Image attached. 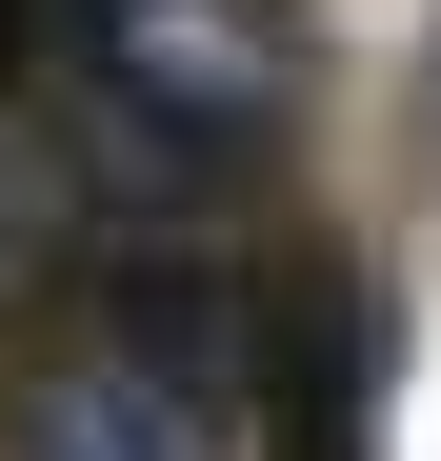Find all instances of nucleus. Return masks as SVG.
<instances>
[{
	"label": "nucleus",
	"mask_w": 441,
	"mask_h": 461,
	"mask_svg": "<svg viewBox=\"0 0 441 461\" xmlns=\"http://www.w3.org/2000/svg\"><path fill=\"white\" fill-rule=\"evenodd\" d=\"M60 261H81V181H60L40 140H0V301H40Z\"/></svg>",
	"instance_id": "4"
},
{
	"label": "nucleus",
	"mask_w": 441,
	"mask_h": 461,
	"mask_svg": "<svg viewBox=\"0 0 441 461\" xmlns=\"http://www.w3.org/2000/svg\"><path fill=\"white\" fill-rule=\"evenodd\" d=\"M241 402H261L281 461H361V421H382V281H361L341 241H281V261H261Z\"/></svg>",
	"instance_id": "1"
},
{
	"label": "nucleus",
	"mask_w": 441,
	"mask_h": 461,
	"mask_svg": "<svg viewBox=\"0 0 441 461\" xmlns=\"http://www.w3.org/2000/svg\"><path fill=\"white\" fill-rule=\"evenodd\" d=\"M0 461H201V421H181V402H140V381L81 341V361H40V381H21Z\"/></svg>",
	"instance_id": "3"
},
{
	"label": "nucleus",
	"mask_w": 441,
	"mask_h": 461,
	"mask_svg": "<svg viewBox=\"0 0 441 461\" xmlns=\"http://www.w3.org/2000/svg\"><path fill=\"white\" fill-rule=\"evenodd\" d=\"M101 81H121L140 140L220 161V140L281 121V41H241V0H121V21H101Z\"/></svg>",
	"instance_id": "2"
},
{
	"label": "nucleus",
	"mask_w": 441,
	"mask_h": 461,
	"mask_svg": "<svg viewBox=\"0 0 441 461\" xmlns=\"http://www.w3.org/2000/svg\"><path fill=\"white\" fill-rule=\"evenodd\" d=\"M81 21H121V0H81Z\"/></svg>",
	"instance_id": "6"
},
{
	"label": "nucleus",
	"mask_w": 441,
	"mask_h": 461,
	"mask_svg": "<svg viewBox=\"0 0 441 461\" xmlns=\"http://www.w3.org/2000/svg\"><path fill=\"white\" fill-rule=\"evenodd\" d=\"M0 81H21V0H0Z\"/></svg>",
	"instance_id": "5"
}]
</instances>
